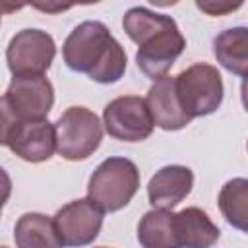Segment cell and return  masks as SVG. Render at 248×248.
<instances>
[{"label":"cell","instance_id":"cell-9","mask_svg":"<svg viewBox=\"0 0 248 248\" xmlns=\"http://www.w3.org/2000/svg\"><path fill=\"white\" fill-rule=\"evenodd\" d=\"M103 124L108 136L120 141H141L153 132V118L145 99L124 95L110 101L103 110Z\"/></svg>","mask_w":248,"mask_h":248},{"label":"cell","instance_id":"cell-10","mask_svg":"<svg viewBox=\"0 0 248 248\" xmlns=\"http://www.w3.org/2000/svg\"><path fill=\"white\" fill-rule=\"evenodd\" d=\"M103 209H99L89 198H79L54 215V225L64 246L79 248L91 244L103 227Z\"/></svg>","mask_w":248,"mask_h":248},{"label":"cell","instance_id":"cell-12","mask_svg":"<svg viewBox=\"0 0 248 248\" xmlns=\"http://www.w3.org/2000/svg\"><path fill=\"white\" fill-rule=\"evenodd\" d=\"M145 103L151 112L153 124L163 130H180V128L188 126L192 120L180 105L174 78H170V76L157 79L149 87Z\"/></svg>","mask_w":248,"mask_h":248},{"label":"cell","instance_id":"cell-4","mask_svg":"<svg viewBox=\"0 0 248 248\" xmlns=\"http://www.w3.org/2000/svg\"><path fill=\"white\" fill-rule=\"evenodd\" d=\"M56 151L68 161H83L91 157L103 140L99 116L85 107L66 108L54 124Z\"/></svg>","mask_w":248,"mask_h":248},{"label":"cell","instance_id":"cell-19","mask_svg":"<svg viewBox=\"0 0 248 248\" xmlns=\"http://www.w3.org/2000/svg\"><path fill=\"white\" fill-rule=\"evenodd\" d=\"M240 99H242L244 110L248 112V76L242 79V85H240Z\"/></svg>","mask_w":248,"mask_h":248},{"label":"cell","instance_id":"cell-21","mask_svg":"<svg viewBox=\"0 0 248 248\" xmlns=\"http://www.w3.org/2000/svg\"><path fill=\"white\" fill-rule=\"evenodd\" d=\"M99 248H105V246H99Z\"/></svg>","mask_w":248,"mask_h":248},{"label":"cell","instance_id":"cell-18","mask_svg":"<svg viewBox=\"0 0 248 248\" xmlns=\"http://www.w3.org/2000/svg\"><path fill=\"white\" fill-rule=\"evenodd\" d=\"M196 6L202 12H205L207 16H225L229 12L238 10L242 4L240 2H236V4H232V2H196Z\"/></svg>","mask_w":248,"mask_h":248},{"label":"cell","instance_id":"cell-2","mask_svg":"<svg viewBox=\"0 0 248 248\" xmlns=\"http://www.w3.org/2000/svg\"><path fill=\"white\" fill-rule=\"evenodd\" d=\"M70 70L87 74L97 83H116L126 72V52L101 21H83L74 27L62 46Z\"/></svg>","mask_w":248,"mask_h":248},{"label":"cell","instance_id":"cell-6","mask_svg":"<svg viewBox=\"0 0 248 248\" xmlns=\"http://www.w3.org/2000/svg\"><path fill=\"white\" fill-rule=\"evenodd\" d=\"M0 141L19 159L41 163L50 159L56 149V130L48 120L19 122L10 112L2 110Z\"/></svg>","mask_w":248,"mask_h":248},{"label":"cell","instance_id":"cell-5","mask_svg":"<svg viewBox=\"0 0 248 248\" xmlns=\"http://www.w3.org/2000/svg\"><path fill=\"white\" fill-rule=\"evenodd\" d=\"M176 93L190 118L207 116L223 103V78L211 64H192L174 76Z\"/></svg>","mask_w":248,"mask_h":248},{"label":"cell","instance_id":"cell-13","mask_svg":"<svg viewBox=\"0 0 248 248\" xmlns=\"http://www.w3.org/2000/svg\"><path fill=\"white\" fill-rule=\"evenodd\" d=\"M141 248H182L176 229V213L170 209H151L138 225Z\"/></svg>","mask_w":248,"mask_h":248},{"label":"cell","instance_id":"cell-14","mask_svg":"<svg viewBox=\"0 0 248 248\" xmlns=\"http://www.w3.org/2000/svg\"><path fill=\"white\" fill-rule=\"evenodd\" d=\"M176 229L182 248H211L219 240L217 225L200 207H186L176 213Z\"/></svg>","mask_w":248,"mask_h":248},{"label":"cell","instance_id":"cell-8","mask_svg":"<svg viewBox=\"0 0 248 248\" xmlns=\"http://www.w3.org/2000/svg\"><path fill=\"white\" fill-rule=\"evenodd\" d=\"M56 54L54 39L41 29H23L16 33L6 48L8 68L14 78L43 76Z\"/></svg>","mask_w":248,"mask_h":248},{"label":"cell","instance_id":"cell-16","mask_svg":"<svg viewBox=\"0 0 248 248\" xmlns=\"http://www.w3.org/2000/svg\"><path fill=\"white\" fill-rule=\"evenodd\" d=\"M217 62L236 76H248V27L221 31L213 41Z\"/></svg>","mask_w":248,"mask_h":248},{"label":"cell","instance_id":"cell-15","mask_svg":"<svg viewBox=\"0 0 248 248\" xmlns=\"http://www.w3.org/2000/svg\"><path fill=\"white\" fill-rule=\"evenodd\" d=\"M17 248H62L54 219L43 213H23L14 229Z\"/></svg>","mask_w":248,"mask_h":248},{"label":"cell","instance_id":"cell-20","mask_svg":"<svg viewBox=\"0 0 248 248\" xmlns=\"http://www.w3.org/2000/svg\"><path fill=\"white\" fill-rule=\"evenodd\" d=\"M2 248H8V246H2Z\"/></svg>","mask_w":248,"mask_h":248},{"label":"cell","instance_id":"cell-3","mask_svg":"<svg viewBox=\"0 0 248 248\" xmlns=\"http://www.w3.org/2000/svg\"><path fill=\"white\" fill-rule=\"evenodd\" d=\"M140 188V170L126 157L105 159L91 174L87 198L103 211H118L126 207Z\"/></svg>","mask_w":248,"mask_h":248},{"label":"cell","instance_id":"cell-7","mask_svg":"<svg viewBox=\"0 0 248 248\" xmlns=\"http://www.w3.org/2000/svg\"><path fill=\"white\" fill-rule=\"evenodd\" d=\"M54 105L52 83L45 76L14 78L2 97V110L10 112L19 122L46 120Z\"/></svg>","mask_w":248,"mask_h":248},{"label":"cell","instance_id":"cell-1","mask_svg":"<svg viewBox=\"0 0 248 248\" xmlns=\"http://www.w3.org/2000/svg\"><path fill=\"white\" fill-rule=\"evenodd\" d=\"M122 27L140 46L136 52L138 68L155 81L167 76L170 66L186 48V39L182 37L176 21L147 8H130L124 14Z\"/></svg>","mask_w":248,"mask_h":248},{"label":"cell","instance_id":"cell-17","mask_svg":"<svg viewBox=\"0 0 248 248\" xmlns=\"http://www.w3.org/2000/svg\"><path fill=\"white\" fill-rule=\"evenodd\" d=\"M219 209L229 225L248 232V178H232L219 192Z\"/></svg>","mask_w":248,"mask_h":248},{"label":"cell","instance_id":"cell-11","mask_svg":"<svg viewBox=\"0 0 248 248\" xmlns=\"http://www.w3.org/2000/svg\"><path fill=\"white\" fill-rule=\"evenodd\" d=\"M194 186V172L182 165H169L159 169L149 184L147 198L153 209H172L178 205Z\"/></svg>","mask_w":248,"mask_h":248}]
</instances>
